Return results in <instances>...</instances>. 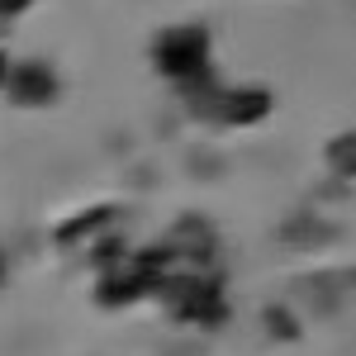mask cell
<instances>
[{
	"instance_id": "6da1fadb",
	"label": "cell",
	"mask_w": 356,
	"mask_h": 356,
	"mask_svg": "<svg viewBox=\"0 0 356 356\" xmlns=\"http://www.w3.org/2000/svg\"><path fill=\"white\" fill-rule=\"evenodd\" d=\"M147 57H152V72L162 76L176 95H191L200 86L219 81L214 72V33L200 19H186V24H162L147 43Z\"/></svg>"
},
{
	"instance_id": "7a4b0ae2",
	"label": "cell",
	"mask_w": 356,
	"mask_h": 356,
	"mask_svg": "<svg viewBox=\"0 0 356 356\" xmlns=\"http://www.w3.org/2000/svg\"><path fill=\"white\" fill-rule=\"evenodd\" d=\"M157 300H162L166 318H176L186 328H223L233 318L228 285L214 266H176Z\"/></svg>"
},
{
	"instance_id": "3957f363",
	"label": "cell",
	"mask_w": 356,
	"mask_h": 356,
	"mask_svg": "<svg viewBox=\"0 0 356 356\" xmlns=\"http://www.w3.org/2000/svg\"><path fill=\"white\" fill-rule=\"evenodd\" d=\"M181 105L191 119L200 124H219V129H252V124H261L266 114L275 110V95L271 86L252 81V86H223V81H209L191 90V95H181Z\"/></svg>"
},
{
	"instance_id": "277c9868",
	"label": "cell",
	"mask_w": 356,
	"mask_h": 356,
	"mask_svg": "<svg viewBox=\"0 0 356 356\" xmlns=\"http://www.w3.org/2000/svg\"><path fill=\"white\" fill-rule=\"evenodd\" d=\"M5 100L15 110H53L62 100V76H57L53 62H38V57H24L15 62L10 72V86H5Z\"/></svg>"
},
{
	"instance_id": "5b68a950",
	"label": "cell",
	"mask_w": 356,
	"mask_h": 356,
	"mask_svg": "<svg viewBox=\"0 0 356 356\" xmlns=\"http://www.w3.org/2000/svg\"><path fill=\"white\" fill-rule=\"evenodd\" d=\"M138 300H157V280H152V271L138 257L95 271V304L100 309H129Z\"/></svg>"
},
{
	"instance_id": "8992f818",
	"label": "cell",
	"mask_w": 356,
	"mask_h": 356,
	"mask_svg": "<svg viewBox=\"0 0 356 356\" xmlns=\"http://www.w3.org/2000/svg\"><path fill=\"white\" fill-rule=\"evenodd\" d=\"M166 243L181 252V261L186 266H214V228H204L200 219H186V223H176V233L166 238Z\"/></svg>"
},
{
	"instance_id": "52a82bcc",
	"label": "cell",
	"mask_w": 356,
	"mask_h": 356,
	"mask_svg": "<svg viewBox=\"0 0 356 356\" xmlns=\"http://www.w3.org/2000/svg\"><path fill=\"white\" fill-rule=\"evenodd\" d=\"M114 219H119V209H114V204L81 209L76 219H67V223H57V228H53V247H76V243H86V238H100Z\"/></svg>"
},
{
	"instance_id": "ba28073f",
	"label": "cell",
	"mask_w": 356,
	"mask_h": 356,
	"mask_svg": "<svg viewBox=\"0 0 356 356\" xmlns=\"http://www.w3.org/2000/svg\"><path fill=\"white\" fill-rule=\"evenodd\" d=\"M323 166L337 181H356V129H342L323 143Z\"/></svg>"
},
{
	"instance_id": "9c48e42d",
	"label": "cell",
	"mask_w": 356,
	"mask_h": 356,
	"mask_svg": "<svg viewBox=\"0 0 356 356\" xmlns=\"http://www.w3.org/2000/svg\"><path fill=\"white\" fill-rule=\"evenodd\" d=\"M261 328L271 342H300V318H295V309H285V304H266L261 309Z\"/></svg>"
},
{
	"instance_id": "30bf717a",
	"label": "cell",
	"mask_w": 356,
	"mask_h": 356,
	"mask_svg": "<svg viewBox=\"0 0 356 356\" xmlns=\"http://www.w3.org/2000/svg\"><path fill=\"white\" fill-rule=\"evenodd\" d=\"M29 10H33V0H0V15H5V19H15V24L24 19Z\"/></svg>"
},
{
	"instance_id": "8fae6325",
	"label": "cell",
	"mask_w": 356,
	"mask_h": 356,
	"mask_svg": "<svg viewBox=\"0 0 356 356\" xmlns=\"http://www.w3.org/2000/svg\"><path fill=\"white\" fill-rule=\"evenodd\" d=\"M10 72H15V57L0 48V95H5V86H10Z\"/></svg>"
},
{
	"instance_id": "7c38bea8",
	"label": "cell",
	"mask_w": 356,
	"mask_h": 356,
	"mask_svg": "<svg viewBox=\"0 0 356 356\" xmlns=\"http://www.w3.org/2000/svg\"><path fill=\"white\" fill-rule=\"evenodd\" d=\"M10 29H15V19H5V15H0V38H10Z\"/></svg>"
},
{
	"instance_id": "4fadbf2b",
	"label": "cell",
	"mask_w": 356,
	"mask_h": 356,
	"mask_svg": "<svg viewBox=\"0 0 356 356\" xmlns=\"http://www.w3.org/2000/svg\"><path fill=\"white\" fill-rule=\"evenodd\" d=\"M5 275H10V266H5V252H0V285H5Z\"/></svg>"
}]
</instances>
